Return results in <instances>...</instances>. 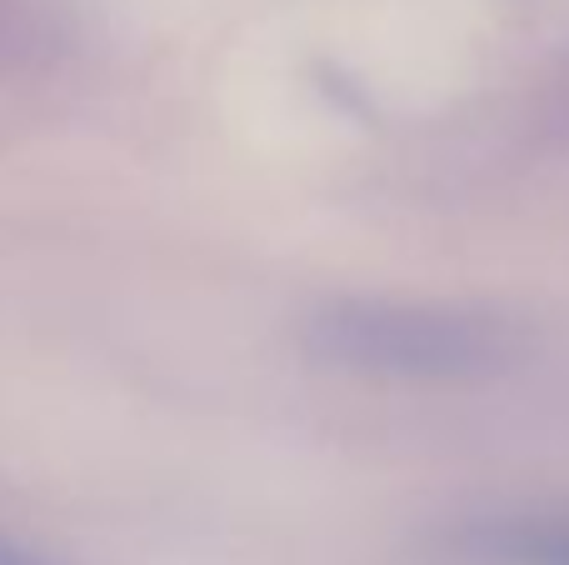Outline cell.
I'll list each match as a JSON object with an SVG mask.
<instances>
[{
	"instance_id": "3",
	"label": "cell",
	"mask_w": 569,
	"mask_h": 565,
	"mask_svg": "<svg viewBox=\"0 0 569 565\" xmlns=\"http://www.w3.org/2000/svg\"><path fill=\"white\" fill-rule=\"evenodd\" d=\"M0 565H30L26 556H10V551H0Z\"/></svg>"
},
{
	"instance_id": "1",
	"label": "cell",
	"mask_w": 569,
	"mask_h": 565,
	"mask_svg": "<svg viewBox=\"0 0 569 565\" xmlns=\"http://www.w3.org/2000/svg\"><path fill=\"white\" fill-rule=\"evenodd\" d=\"M305 350L320 366L395 380H470L510 360L500 320L410 300H335L305 326Z\"/></svg>"
},
{
	"instance_id": "2",
	"label": "cell",
	"mask_w": 569,
	"mask_h": 565,
	"mask_svg": "<svg viewBox=\"0 0 569 565\" xmlns=\"http://www.w3.org/2000/svg\"><path fill=\"white\" fill-rule=\"evenodd\" d=\"M485 556L500 565H569V521H515L485 536Z\"/></svg>"
}]
</instances>
